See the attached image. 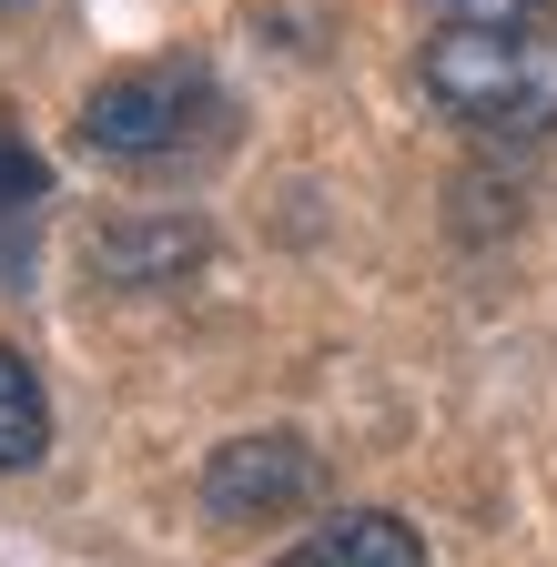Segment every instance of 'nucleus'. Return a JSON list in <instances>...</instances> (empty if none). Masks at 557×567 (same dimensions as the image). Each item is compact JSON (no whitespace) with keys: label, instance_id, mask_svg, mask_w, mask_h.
<instances>
[{"label":"nucleus","instance_id":"1","mask_svg":"<svg viewBox=\"0 0 557 567\" xmlns=\"http://www.w3.org/2000/svg\"><path fill=\"white\" fill-rule=\"evenodd\" d=\"M426 102L486 142L557 132V31H436L415 51Z\"/></svg>","mask_w":557,"mask_h":567},{"label":"nucleus","instance_id":"2","mask_svg":"<svg viewBox=\"0 0 557 567\" xmlns=\"http://www.w3.org/2000/svg\"><path fill=\"white\" fill-rule=\"evenodd\" d=\"M234 122V102L214 92V71L193 61H143V71H112V82L82 102V142L112 173H173L193 153H214Z\"/></svg>","mask_w":557,"mask_h":567},{"label":"nucleus","instance_id":"3","mask_svg":"<svg viewBox=\"0 0 557 567\" xmlns=\"http://www.w3.org/2000/svg\"><path fill=\"white\" fill-rule=\"evenodd\" d=\"M314 486H324V466H314L305 436H234V446H214V466H203V517L254 527V517L305 507Z\"/></svg>","mask_w":557,"mask_h":567},{"label":"nucleus","instance_id":"4","mask_svg":"<svg viewBox=\"0 0 557 567\" xmlns=\"http://www.w3.org/2000/svg\"><path fill=\"white\" fill-rule=\"evenodd\" d=\"M274 567H426V537H415L395 507H344V517L305 527Z\"/></svg>","mask_w":557,"mask_h":567},{"label":"nucleus","instance_id":"5","mask_svg":"<svg viewBox=\"0 0 557 567\" xmlns=\"http://www.w3.org/2000/svg\"><path fill=\"white\" fill-rule=\"evenodd\" d=\"M51 456V395L31 375V354L0 344V466H41Z\"/></svg>","mask_w":557,"mask_h":567},{"label":"nucleus","instance_id":"6","mask_svg":"<svg viewBox=\"0 0 557 567\" xmlns=\"http://www.w3.org/2000/svg\"><path fill=\"white\" fill-rule=\"evenodd\" d=\"M436 31H537L557 0H415Z\"/></svg>","mask_w":557,"mask_h":567},{"label":"nucleus","instance_id":"7","mask_svg":"<svg viewBox=\"0 0 557 567\" xmlns=\"http://www.w3.org/2000/svg\"><path fill=\"white\" fill-rule=\"evenodd\" d=\"M41 193H51L41 153H31L11 122H0V234H11V224H31V203H41Z\"/></svg>","mask_w":557,"mask_h":567},{"label":"nucleus","instance_id":"8","mask_svg":"<svg viewBox=\"0 0 557 567\" xmlns=\"http://www.w3.org/2000/svg\"><path fill=\"white\" fill-rule=\"evenodd\" d=\"M0 11H21V0H0Z\"/></svg>","mask_w":557,"mask_h":567}]
</instances>
